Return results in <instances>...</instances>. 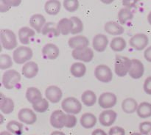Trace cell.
<instances>
[{
	"instance_id": "obj_1",
	"label": "cell",
	"mask_w": 151,
	"mask_h": 135,
	"mask_svg": "<svg viewBox=\"0 0 151 135\" xmlns=\"http://www.w3.org/2000/svg\"><path fill=\"white\" fill-rule=\"evenodd\" d=\"M0 41L1 45L6 50H13L17 48V38L14 32L9 29L0 31Z\"/></svg>"
},
{
	"instance_id": "obj_2",
	"label": "cell",
	"mask_w": 151,
	"mask_h": 135,
	"mask_svg": "<svg viewBox=\"0 0 151 135\" xmlns=\"http://www.w3.org/2000/svg\"><path fill=\"white\" fill-rule=\"evenodd\" d=\"M33 56L32 48L25 45L18 46L13 54V60L16 64L22 65L29 62Z\"/></svg>"
},
{
	"instance_id": "obj_3",
	"label": "cell",
	"mask_w": 151,
	"mask_h": 135,
	"mask_svg": "<svg viewBox=\"0 0 151 135\" xmlns=\"http://www.w3.org/2000/svg\"><path fill=\"white\" fill-rule=\"evenodd\" d=\"M131 68V60L125 56L116 55L114 63L115 73L119 77H124L130 71Z\"/></svg>"
},
{
	"instance_id": "obj_4",
	"label": "cell",
	"mask_w": 151,
	"mask_h": 135,
	"mask_svg": "<svg viewBox=\"0 0 151 135\" xmlns=\"http://www.w3.org/2000/svg\"><path fill=\"white\" fill-rule=\"evenodd\" d=\"M21 74L14 69L7 70L2 75V85L7 90H12L20 82Z\"/></svg>"
},
{
	"instance_id": "obj_5",
	"label": "cell",
	"mask_w": 151,
	"mask_h": 135,
	"mask_svg": "<svg viewBox=\"0 0 151 135\" xmlns=\"http://www.w3.org/2000/svg\"><path fill=\"white\" fill-rule=\"evenodd\" d=\"M62 109L69 114H78L82 110V104L75 97H67L61 102Z\"/></svg>"
},
{
	"instance_id": "obj_6",
	"label": "cell",
	"mask_w": 151,
	"mask_h": 135,
	"mask_svg": "<svg viewBox=\"0 0 151 135\" xmlns=\"http://www.w3.org/2000/svg\"><path fill=\"white\" fill-rule=\"evenodd\" d=\"M96 79L103 83H109L113 79V73L110 68L104 64L99 65L94 70Z\"/></svg>"
},
{
	"instance_id": "obj_7",
	"label": "cell",
	"mask_w": 151,
	"mask_h": 135,
	"mask_svg": "<svg viewBox=\"0 0 151 135\" xmlns=\"http://www.w3.org/2000/svg\"><path fill=\"white\" fill-rule=\"evenodd\" d=\"M149 38L144 33H137L133 35L129 41V44L133 48L137 51H142L147 46Z\"/></svg>"
},
{
	"instance_id": "obj_8",
	"label": "cell",
	"mask_w": 151,
	"mask_h": 135,
	"mask_svg": "<svg viewBox=\"0 0 151 135\" xmlns=\"http://www.w3.org/2000/svg\"><path fill=\"white\" fill-rule=\"evenodd\" d=\"M117 102V97L113 92H103L98 98V104L103 109H109L114 107Z\"/></svg>"
},
{
	"instance_id": "obj_9",
	"label": "cell",
	"mask_w": 151,
	"mask_h": 135,
	"mask_svg": "<svg viewBox=\"0 0 151 135\" xmlns=\"http://www.w3.org/2000/svg\"><path fill=\"white\" fill-rule=\"evenodd\" d=\"M72 56L75 60L82 63H90L94 58V53L91 48L87 47L82 49L73 50L72 52Z\"/></svg>"
},
{
	"instance_id": "obj_10",
	"label": "cell",
	"mask_w": 151,
	"mask_h": 135,
	"mask_svg": "<svg viewBox=\"0 0 151 135\" xmlns=\"http://www.w3.org/2000/svg\"><path fill=\"white\" fill-rule=\"evenodd\" d=\"M66 120V113L62 110H55L50 115V122L55 129H60L65 127Z\"/></svg>"
},
{
	"instance_id": "obj_11",
	"label": "cell",
	"mask_w": 151,
	"mask_h": 135,
	"mask_svg": "<svg viewBox=\"0 0 151 135\" xmlns=\"http://www.w3.org/2000/svg\"><path fill=\"white\" fill-rule=\"evenodd\" d=\"M19 121L26 125H33L37 121V115L33 110L29 108H22L18 113Z\"/></svg>"
},
{
	"instance_id": "obj_12",
	"label": "cell",
	"mask_w": 151,
	"mask_h": 135,
	"mask_svg": "<svg viewBox=\"0 0 151 135\" xmlns=\"http://www.w3.org/2000/svg\"><path fill=\"white\" fill-rule=\"evenodd\" d=\"M117 117V114L112 109H106L102 112L99 115V122L106 127H109L115 123Z\"/></svg>"
},
{
	"instance_id": "obj_13",
	"label": "cell",
	"mask_w": 151,
	"mask_h": 135,
	"mask_svg": "<svg viewBox=\"0 0 151 135\" xmlns=\"http://www.w3.org/2000/svg\"><path fill=\"white\" fill-rule=\"evenodd\" d=\"M46 98L52 104H57L61 100L63 92L59 87L55 85L49 86L45 90Z\"/></svg>"
},
{
	"instance_id": "obj_14",
	"label": "cell",
	"mask_w": 151,
	"mask_h": 135,
	"mask_svg": "<svg viewBox=\"0 0 151 135\" xmlns=\"http://www.w3.org/2000/svg\"><path fill=\"white\" fill-rule=\"evenodd\" d=\"M68 45L73 50L87 48L89 45V41L83 35H76L70 38L68 41Z\"/></svg>"
},
{
	"instance_id": "obj_15",
	"label": "cell",
	"mask_w": 151,
	"mask_h": 135,
	"mask_svg": "<svg viewBox=\"0 0 151 135\" xmlns=\"http://www.w3.org/2000/svg\"><path fill=\"white\" fill-rule=\"evenodd\" d=\"M145 67L143 63L137 59L131 60V68L128 73L129 76L134 79H139L144 75Z\"/></svg>"
},
{
	"instance_id": "obj_16",
	"label": "cell",
	"mask_w": 151,
	"mask_h": 135,
	"mask_svg": "<svg viewBox=\"0 0 151 135\" xmlns=\"http://www.w3.org/2000/svg\"><path fill=\"white\" fill-rule=\"evenodd\" d=\"M59 54H60V49L55 44L47 43L43 47L42 55L46 60H56L58 57Z\"/></svg>"
},
{
	"instance_id": "obj_17",
	"label": "cell",
	"mask_w": 151,
	"mask_h": 135,
	"mask_svg": "<svg viewBox=\"0 0 151 135\" xmlns=\"http://www.w3.org/2000/svg\"><path fill=\"white\" fill-rule=\"evenodd\" d=\"M108 44H109V38L103 34H97L93 38V48L97 52L101 53L106 51Z\"/></svg>"
},
{
	"instance_id": "obj_18",
	"label": "cell",
	"mask_w": 151,
	"mask_h": 135,
	"mask_svg": "<svg viewBox=\"0 0 151 135\" xmlns=\"http://www.w3.org/2000/svg\"><path fill=\"white\" fill-rule=\"evenodd\" d=\"M29 25L37 33H41L45 24L47 23L46 18L43 15L37 13L32 15L29 18Z\"/></svg>"
},
{
	"instance_id": "obj_19",
	"label": "cell",
	"mask_w": 151,
	"mask_h": 135,
	"mask_svg": "<svg viewBox=\"0 0 151 135\" xmlns=\"http://www.w3.org/2000/svg\"><path fill=\"white\" fill-rule=\"evenodd\" d=\"M35 35V31L28 26H23L19 30L18 36L20 43L23 45H28L30 43L31 39Z\"/></svg>"
},
{
	"instance_id": "obj_20",
	"label": "cell",
	"mask_w": 151,
	"mask_h": 135,
	"mask_svg": "<svg viewBox=\"0 0 151 135\" xmlns=\"http://www.w3.org/2000/svg\"><path fill=\"white\" fill-rule=\"evenodd\" d=\"M38 73V65L33 61L25 63L22 69V73L27 79H33Z\"/></svg>"
},
{
	"instance_id": "obj_21",
	"label": "cell",
	"mask_w": 151,
	"mask_h": 135,
	"mask_svg": "<svg viewBox=\"0 0 151 135\" xmlns=\"http://www.w3.org/2000/svg\"><path fill=\"white\" fill-rule=\"evenodd\" d=\"M58 29L60 32V35H67L69 34L72 33L74 28L73 21L71 18H63L60 19L57 23Z\"/></svg>"
},
{
	"instance_id": "obj_22",
	"label": "cell",
	"mask_w": 151,
	"mask_h": 135,
	"mask_svg": "<svg viewBox=\"0 0 151 135\" xmlns=\"http://www.w3.org/2000/svg\"><path fill=\"white\" fill-rule=\"evenodd\" d=\"M104 30L106 33L111 35H121L125 29L121 24L116 21H108L104 25Z\"/></svg>"
},
{
	"instance_id": "obj_23",
	"label": "cell",
	"mask_w": 151,
	"mask_h": 135,
	"mask_svg": "<svg viewBox=\"0 0 151 135\" xmlns=\"http://www.w3.org/2000/svg\"><path fill=\"white\" fill-rule=\"evenodd\" d=\"M97 122V119L94 114L91 112H86L83 114V115L80 119V123L84 129H92L96 126Z\"/></svg>"
},
{
	"instance_id": "obj_24",
	"label": "cell",
	"mask_w": 151,
	"mask_h": 135,
	"mask_svg": "<svg viewBox=\"0 0 151 135\" xmlns=\"http://www.w3.org/2000/svg\"><path fill=\"white\" fill-rule=\"evenodd\" d=\"M61 3L58 0H49L44 4V10L48 15L56 16L60 12Z\"/></svg>"
},
{
	"instance_id": "obj_25",
	"label": "cell",
	"mask_w": 151,
	"mask_h": 135,
	"mask_svg": "<svg viewBox=\"0 0 151 135\" xmlns=\"http://www.w3.org/2000/svg\"><path fill=\"white\" fill-rule=\"evenodd\" d=\"M15 104L13 100L7 97H4L1 95V101H0V110L1 113L4 114H9L12 113L14 110Z\"/></svg>"
},
{
	"instance_id": "obj_26",
	"label": "cell",
	"mask_w": 151,
	"mask_h": 135,
	"mask_svg": "<svg viewBox=\"0 0 151 135\" xmlns=\"http://www.w3.org/2000/svg\"><path fill=\"white\" fill-rule=\"evenodd\" d=\"M25 95H26V98L28 102L32 104H35L37 101H40L43 98L42 94H41L40 90L36 87H30L27 88Z\"/></svg>"
},
{
	"instance_id": "obj_27",
	"label": "cell",
	"mask_w": 151,
	"mask_h": 135,
	"mask_svg": "<svg viewBox=\"0 0 151 135\" xmlns=\"http://www.w3.org/2000/svg\"><path fill=\"white\" fill-rule=\"evenodd\" d=\"M138 103L134 98H128L123 100L122 102V109L124 112L127 114H133L137 111Z\"/></svg>"
},
{
	"instance_id": "obj_28",
	"label": "cell",
	"mask_w": 151,
	"mask_h": 135,
	"mask_svg": "<svg viewBox=\"0 0 151 135\" xmlns=\"http://www.w3.org/2000/svg\"><path fill=\"white\" fill-rule=\"evenodd\" d=\"M97 95L92 90H86L81 95V101L86 107H92L97 102Z\"/></svg>"
},
{
	"instance_id": "obj_29",
	"label": "cell",
	"mask_w": 151,
	"mask_h": 135,
	"mask_svg": "<svg viewBox=\"0 0 151 135\" xmlns=\"http://www.w3.org/2000/svg\"><path fill=\"white\" fill-rule=\"evenodd\" d=\"M70 73L75 78H81L86 73V67L81 62H77L71 65Z\"/></svg>"
},
{
	"instance_id": "obj_30",
	"label": "cell",
	"mask_w": 151,
	"mask_h": 135,
	"mask_svg": "<svg viewBox=\"0 0 151 135\" xmlns=\"http://www.w3.org/2000/svg\"><path fill=\"white\" fill-rule=\"evenodd\" d=\"M41 33L45 36L58 37L60 35L58 29L57 23L54 22H47L45 26H44Z\"/></svg>"
},
{
	"instance_id": "obj_31",
	"label": "cell",
	"mask_w": 151,
	"mask_h": 135,
	"mask_svg": "<svg viewBox=\"0 0 151 135\" xmlns=\"http://www.w3.org/2000/svg\"><path fill=\"white\" fill-rule=\"evenodd\" d=\"M137 115L140 118L145 119L151 117V104L149 102H142L139 104L137 109Z\"/></svg>"
},
{
	"instance_id": "obj_32",
	"label": "cell",
	"mask_w": 151,
	"mask_h": 135,
	"mask_svg": "<svg viewBox=\"0 0 151 135\" xmlns=\"http://www.w3.org/2000/svg\"><path fill=\"white\" fill-rule=\"evenodd\" d=\"M126 41L122 37H116L113 38L110 43V47L111 50L115 52H120L126 48Z\"/></svg>"
},
{
	"instance_id": "obj_33",
	"label": "cell",
	"mask_w": 151,
	"mask_h": 135,
	"mask_svg": "<svg viewBox=\"0 0 151 135\" xmlns=\"http://www.w3.org/2000/svg\"><path fill=\"white\" fill-rule=\"evenodd\" d=\"M134 18V13L131 11V9H128L125 7L122 8L119 10L118 13V19L121 24L125 25L128 23V21H131Z\"/></svg>"
},
{
	"instance_id": "obj_34",
	"label": "cell",
	"mask_w": 151,
	"mask_h": 135,
	"mask_svg": "<svg viewBox=\"0 0 151 135\" xmlns=\"http://www.w3.org/2000/svg\"><path fill=\"white\" fill-rule=\"evenodd\" d=\"M7 129L9 132L14 135H22L24 126L22 123L16 120H10L7 124Z\"/></svg>"
},
{
	"instance_id": "obj_35",
	"label": "cell",
	"mask_w": 151,
	"mask_h": 135,
	"mask_svg": "<svg viewBox=\"0 0 151 135\" xmlns=\"http://www.w3.org/2000/svg\"><path fill=\"white\" fill-rule=\"evenodd\" d=\"M32 109L34 111L38 113H44L49 109V101L47 98L41 99L40 101H37L35 104H32Z\"/></svg>"
},
{
	"instance_id": "obj_36",
	"label": "cell",
	"mask_w": 151,
	"mask_h": 135,
	"mask_svg": "<svg viewBox=\"0 0 151 135\" xmlns=\"http://www.w3.org/2000/svg\"><path fill=\"white\" fill-rule=\"evenodd\" d=\"M13 65V60L10 55L5 54H2L0 55V68L1 70H7V69L10 68Z\"/></svg>"
},
{
	"instance_id": "obj_37",
	"label": "cell",
	"mask_w": 151,
	"mask_h": 135,
	"mask_svg": "<svg viewBox=\"0 0 151 135\" xmlns=\"http://www.w3.org/2000/svg\"><path fill=\"white\" fill-rule=\"evenodd\" d=\"M63 6L68 12L75 13L79 8L80 3L78 0H64L63 1Z\"/></svg>"
},
{
	"instance_id": "obj_38",
	"label": "cell",
	"mask_w": 151,
	"mask_h": 135,
	"mask_svg": "<svg viewBox=\"0 0 151 135\" xmlns=\"http://www.w3.org/2000/svg\"><path fill=\"white\" fill-rule=\"evenodd\" d=\"M70 18L72 19L74 23V28L72 32V35H77V34L82 32L84 29V25L81 19L77 16H73V17H71Z\"/></svg>"
},
{
	"instance_id": "obj_39",
	"label": "cell",
	"mask_w": 151,
	"mask_h": 135,
	"mask_svg": "<svg viewBox=\"0 0 151 135\" xmlns=\"http://www.w3.org/2000/svg\"><path fill=\"white\" fill-rule=\"evenodd\" d=\"M139 133L142 135H147L151 132V122L145 121L142 122L139 126Z\"/></svg>"
},
{
	"instance_id": "obj_40",
	"label": "cell",
	"mask_w": 151,
	"mask_h": 135,
	"mask_svg": "<svg viewBox=\"0 0 151 135\" xmlns=\"http://www.w3.org/2000/svg\"><path fill=\"white\" fill-rule=\"evenodd\" d=\"M77 117H75L74 114H66V125L65 127L69 128H74L77 124Z\"/></svg>"
},
{
	"instance_id": "obj_41",
	"label": "cell",
	"mask_w": 151,
	"mask_h": 135,
	"mask_svg": "<svg viewBox=\"0 0 151 135\" xmlns=\"http://www.w3.org/2000/svg\"><path fill=\"white\" fill-rule=\"evenodd\" d=\"M109 135H125V130L120 126H114L109 129Z\"/></svg>"
},
{
	"instance_id": "obj_42",
	"label": "cell",
	"mask_w": 151,
	"mask_h": 135,
	"mask_svg": "<svg viewBox=\"0 0 151 135\" xmlns=\"http://www.w3.org/2000/svg\"><path fill=\"white\" fill-rule=\"evenodd\" d=\"M144 91L147 95H151V76H148L145 80L144 85H143Z\"/></svg>"
},
{
	"instance_id": "obj_43",
	"label": "cell",
	"mask_w": 151,
	"mask_h": 135,
	"mask_svg": "<svg viewBox=\"0 0 151 135\" xmlns=\"http://www.w3.org/2000/svg\"><path fill=\"white\" fill-rule=\"evenodd\" d=\"M3 1L10 7H17V6H19L22 3L20 0H3Z\"/></svg>"
},
{
	"instance_id": "obj_44",
	"label": "cell",
	"mask_w": 151,
	"mask_h": 135,
	"mask_svg": "<svg viewBox=\"0 0 151 135\" xmlns=\"http://www.w3.org/2000/svg\"><path fill=\"white\" fill-rule=\"evenodd\" d=\"M144 57L147 62L151 63V45L147 47L144 52Z\"/></svg>"
},
{
	"instance_id": "obj_45",
	"label": "cell",
	"mask_w": 151,
	"mask_h": 135,
	"mask_svg": "<svg viewBox=\"0 0 151 135\" xmlns=\"http://www.w3.org/2000/svg\"><path fill=\"white\" fill-rule=\"evenodd\" d=\"M10 7H9L7 4H6L3 0H1V1H0V11H1V13L7 12V10H10Z\"/></svg>"
},
{
	"instance_id": "obj_46",
	"label": "cell",
	"mask_w": 151,
	"mask_h": 135,
	"mask_svg": "<svg viewBox=\"0 0 151 135\" xmlns=\"http://www.w3.org/2000/svg\"><path fill=\"white\" fill-rule=\"evenodd\" d=\"M137 1H122V4L126 7V8L131 9V7H134L135 4H137Z\"/></svg>"
},
{
	"instance_id": "obj_47",
	"label": "cell",
	"mask_w": 151,
	"mask_h": 135,
	"mask_svg": "<svg viewBox=\"0 0 151 135\" xmlns=\"http://www.w3.org/2000/svg\"><path fill=\"white\" fill-rule=\"evenodd\" d=\"M91 135H108L104 130L100 129H94L91 133Z\"/></svg>"
},
{
	"instance_id": "obj_48",
	"label": "cell",
	"mask_w": 151,
	"mask_h": 135,
	"mask_svg": "<svg viewBox=\"0 0 151 135\" xmlns=\"http://www.w3.org/2000/svg\"><path fill=\"white\" fill-rule=\"evenodd\" d=\"M50 135H66L65 133H63V131H54L51 133Z\"/></svg>"
},
{
	"instance_id": "obj_49",
	"label": "cell",
	"mask_w": 151,
	"mask_h": 135,
	"mask_svg": "<svg viewBox=\"0 0 151 135\" xmlns=\"http://www.w3.org/2000/svg\"><path fill=\"white\" fill-rule=\"evenodd\" d=\"M0 135H13V134L9 132L8 131H3L0 133Z\"/></svg>"
},
{
	"instance_id": "obj_50",
	"label": "cell",
	"mask_w": 151,
	"mask_h": 135,
	"mask_svg": "<svg viewBox=\"0 0 151 135\" xmlns=\"http://www.w3.org/2000/svg\"><path fill=\"white\" fill-rule=\"evenodd\" d=\"M147 21H148V23L151 25V11L149 13L148 16H147Z\"/></svg>"
},
{
	"instance_id": "obj_51",
	"label": "cell",
	"mask_w": 151,
	"mask_h": 135,
	"mask_svg": "<svg viewBox=\"0 0 151 135\" xmlns=\"http://www.w3.org/2000/svg\"><path fill=\"white\" fill-rule=\"evenodd\" d=\"M103 3H105V4H110V3H112L113 2V0H111V1H102Z\"/></svg>"
},
{
	"instance_id": "obj_52",
	"label": "cell",
	"mask_w": 151,
	"mask_h": 135,
	"mask_svg": "<svg viewBox=\"0 0 151 135\" xmlns=\"http://www.w3.org/2000/svg\"><path fill=\"white\" fill-rule=\"evenodd\" d=\"M130 135H142L141 133H138V132H134V133L131 134Z\"/></svg>"
}]
</instances>
